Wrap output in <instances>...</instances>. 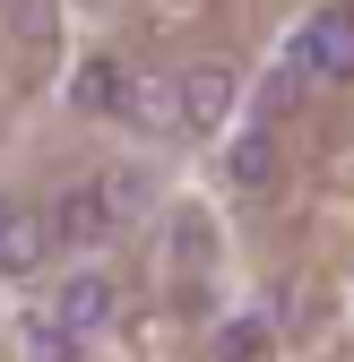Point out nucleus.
I'll return each mask as SVG.
<instances>
[{
  "instance_id": "f257e3e1",
  "label": "nucleus",
  "mask_w": 354,
  "mask_h": 362,
  "mask_svg": "<svg viewBox=\"0 0 354 362\" xmlns=\"http://www.w3.org/2000/svg\"><path fill=\"white\" fill-rule=\"evenodd\" d=\"M285 69H294V78H354V0H337V9H320L312 26L294 35Z\"/></svg>"
},
{
  "instance_id": "f03ea898",
  "label": "nucleus",
  "mask_w": 354,
  "mask_h": 362,
  "mask_svg": "<svg viewBox=\"0 0 354 362\" xmlns=\"http://www.w3.org/2000/svg\"><path fill=\"white\" fill-rule=\"evenodd\" d=\"M43 233H52V242H69V250H96V242H113V233H121L113 190H104V181H69V190L52 199V216H43Z\"/></svg>"
},
{
  "instance_id": "7ed1b4c3",
  "label": "nucleus",
  "mask_w": 354,
  "mask_h": 362,
  "mask_svg": "<svg viewBox=\"0 0 354 362\" xmlns=\"http://www.w3.org/2000/svg\"><path fill=\"white\" fill-rule=\"evenodd\" d=\"M234 61H190L182 78H173V121H182V129H216V121H225L234 112Z\"/></svg>"
},
{
  "instance_id": "20e7f679",
  "label": "nucleus",
  "mask_w": 354,
  "mask_h": 362,
  "mask_svg": "<svg viewBox=\"0 0 354 362\" xmlns=\"http://www.w3.org/2000/svg\"><path fill=\"white\" fill-rule=\"evenodd\" d=\"M43 250H52L43 216H35V207H18V199H0V276H35Z\"/></svg>"
},
{
  "instance_id": "39448f33",
  "label": "nucleus",
  "mask_w": 354,
  "mask_h": 362,
  "mask_svg": "<svg viewBox=\"0 0 354 362\" xmlns=\"http://www.w3.org/2000/svg\"><path fill=\"white\" fill-rule=\"evenodd\" d=\"M113 320V276H104V267H78V276L61 285V328L69 337H96Z\"/></svg>"
},
{
  "instance_id": "423d86ee",
  "label": "nucleus",
  "mask_w": 354,
  "mask_h": 362,
  "mask_svg": "<svg viewBox=\"0 0 354 362\" xmlns=\"http://www.w3.org/2000/svg\"><path fill=\"white\" fill-rule=\"evenodd\" d=\"M225 181H234V190H268V181H277V139H268V129H242V139L225 147Z\"/></svg>"
},
{
  "instance_id": "0eeeda50",
  "label": "nucleus",
  "mask_w": 354,
  "mask_h": 362,
  "mask_svg": "<svg viewBox=\"0 0 354 362\" xmlns=\"http://www.w3.org/2000/svg\"><path fill=\"white\" fill-rule=\"evenodd\" d=\"M69 104H78V112H121V104H130L121 61H86V69H78V86H69Z\"/></svg>"
},
{
  "instance_id": "6e6552de",
  "label": "nucleus",
  "mask_w": 354,
  "mask_h": 362,
  "mask_svg": "<svg viewBox=\"0 0 354 362\" xmlns=\"http://www.w3.org/2000/svg\"><path fill=\"white\" fill-rule=\"evenodd\" d=\"M26 362H78V337L61 320H26Z\"/></svg>"
},
{
  "instance_id": "1a4fd4ad",
  "label": "nucleus",
  "mask_w": 354,
  "mask_h": 362,
  "mask_svg": "<svg viewBox=\"0 0 354 362\" xmlns=\"http://www.w3.org/2000/svg\"><path fill=\"white\" fill-rule=\"evenodd\" d=\"M259 345H268V328H259V320H234L225 337H216V362H259Z\"/></svg>"
},
{
  "instance_id": "9d476101",
  "label": "nucleus",
  "mask_w": 354,
  "mask_h": 362,
  "mask_svg": "<svg viewBox=\"0 0 354 362\" xmlns=\"http://www.w3.org/2000/svg\"><path fill=\"white\" fill-rule=\"evenodd\" d=\"M259 112H268V121H277V112H294V69H277L268 86H259Z\"/></svg>"
}]
</instances>
